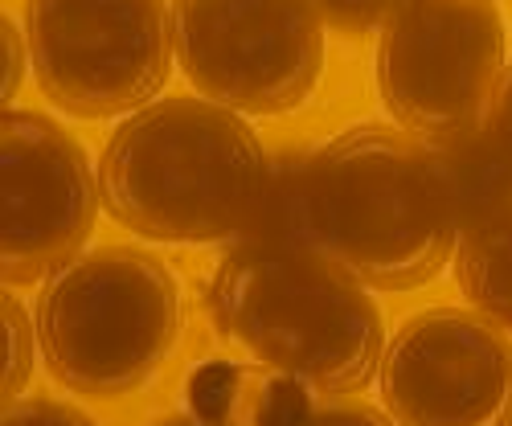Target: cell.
Returning <instances> with one entry per match:
<instances>
[{
  "label": "cell",
  "instance_id": "cell-1",
  "mask_svg": "<svg viewBox=\"0 0 512 426\" xmlns=\"http://www.w3.org/2000/svg\"><path fill=\"white\" fill-rule=\"evenodd\" d=\"M459 246L435 152L402 127H353L308 152L300 250L369 291L431 283Z\"/></svg>",
  "mask_w": 512,
  "mask_h": 426
},
{
  "label": "cell",
  "instance_id": "cell-2",
  "mask_svg": "<svg viewBox=\"0 0 512 426\" xmlns=\"http://www.w3.org/2000/svg\"><path fill=\"white\" fill-rule=\"evenodd\" d=\"M271 156L242 111L213 99H156L103 148L99 193L111 222L148 242H234L267 185Z\"/></svg>",
  "mask_w": 512,
  "mask_h": 426
},
{
  "label": "cell",
  "instance_id": "cell-3",
  "mask_svg": "<svg viewBox=\"0 0 512 426\" xmlns=\"http://www.w3.org/2000/svg\"><path fill=\"white\" fill-rule=\"evenodd\" d=\"M209 320L226 345L320 398L365 390L386 353L369 287L308 250H230L209 279Z\"/></svg>",
  "mask_w": 512,
  "mask_h": 426
},
{
  "label": "cell",
  "instance_id": "cell-4",
  "mask_svg": "<svg viewBox=\"0 0 512 426\" xmlns=\"http://www.w3.org/2000/svg\"><path fill=\"white\" fill-rule=\"evenodd\" d=\"M33 320L50 377L87 398L148 386L185 328L177 275L140 246L78 254L46 279Z\"/></svg>",
  "mask_w": 512,
  "mask_h": 426
},
{
  "label": "cell",
  "instance_id": "cell-5",
  "mask_svg": "<svg viewBox=\"0 0 512 426\" xmlns=\"http://www.w3.org/2000/svg\"><path fill=\"white\" fill-rule=\"evenodd\" d=\"M496 0H406L377 41V87L402 132L435 144L480 132L504 78Z\"/></svg>",
  "mask_w": 512,
  "mask_h": 426
},
{
  "label": "cell",
  "instance_id": "cell-6",
  "mask_svg": "<svg viewBox=\"0 0 512 426\" xmlns=\"http://www.w3.org/2000/svg\"><path fill=\"white\" fill-rule=\"evenodd\" d=\"M25 41L41 95L78 119L148 107L177 54L164 0H25Z\"/></svg>",
  "mask_w": 512,
  "mask_h": 426
},
{
  "label": "cell",
  "instance_id": "cell-7",
  "mask_svg": "<svg viewBox=\"0 0 512 426\" xmlns=\"http://www.w3.org/2000/svg\"><path fill=\"white\" fill-rule=\"evenodd\" d=\"M173 50L205 99L287 115L324 74V17L312 0H173Z\"/></svg>",
  "mask_w": 512,
  "mask_h": 426
},
{
  "label": "cell",
  "instance_id": "cell-8",
  "mask_svg": "<svg viewBox=\"0 0 512 426\" xmlns=\"http://www.w3.org/2000/svg\"><path fill=\"white\" fill-rule=\"evenodd\" d=\"M99 177L82 144L37 111L0 119V275L29 287L74 263L99 218Z\"/></svg>",
  "mask_w": 512,
  "mask_h": 426
},
{
  "label": "cell",
  "instance_id": "cell-9",
  "mask_svg": "<svg viewBox=\"0 0 512 426\" xmlns=\"http://www.w3.org/2000/svg\"><path fill=\"white\" fill-rule=\"evenodd\" d=\"M381 406L398 426H512L508 328L467 308H426L386 340Z\"/></svg>",
  "mask_w": 512,
  "mask_h": 426
},
{
  "label": "cell",
  "instance_id": "cell-10",
  "mask_svg": "<svg viewBox=\"0 0 512 426\" xmlns=\"http://www.w3.org/2000/svg\"><path fill=\"white\" fill-rule=\"evenodd\" d=\"M312 398L300 381L275 369L201 365L189 381V410L168 414L152 426H287Z\"/></svg>",
  "mask_w": 512,
  "mask_h": 426
},
{
  "label": "cell",
  "instance_id": "cell-11",
  "mask_svg": "<svg viewBox=\"0 0 512 426\" xmlns=\"http://www.w3.org/2000/svg\"><path fill=\"white\" fill-rule=\"evenodd\" d=\"M431 152H435V168H439V181L459 234H467L472 226L488 222L492 213H500L504 205H512V177L484 127L455 140H435Z\"/></svg>",
  "mask_w": 512,
  "mask_h": 426
},
{
  "label": "cell",
  "instance_id": "cell-12",
  "mask_svg": "<svg viewBox=\"0 0 512 426\" xmlns=\"http://www.w3.org/2000/svg\"><path fill=\"white\" fill-rule=\"evenodd\" d=\"M455 283L476 312L512 332V205L459 234Z\"/></svg>",
  "mask_w": 512,
  "mask_h": 426
},
{
  "label": "cell",
  "instance_id": "cell-13",
  "mask_svg": "<svg viewBox=\"0 0 512 426\" xmlns=\"http://www.w3.org/2000/svg\"><path fill=\"white\" fill-rule=\"evenodd\" d=\"M304 148H283L271 156L267 185L254 201L246 226L234 234L230 250H300V189H304Z\"/></svg>",
  "mask_w": 512,
  "mask_h": 426
},
{
  "label": "cell",
  "instance_id": "cell-14",
  "mask_svg": "<svg viewBox=\"0 0 512 426\" xmlns=\"http://www.w3.org/2000/svg\"><path fill=\"white\" fill-rule=\"evenodd\" d=\"M0 320H5V406H9L25 390L41 340H37V320H29V308L9 287L0 295Z\"/></svg>",
  "mask_w": 512,
  "mask_h": 426
},
{
  "label": "cell",
  "instance_id": "cell-15",
  "mask_svg": "<svg viewBox=\"0 0 512 426\" xmlns=\"http://www.w3.org/2000/svg\"><path fill=\"white\" fill-rule=\"evenodd\" d=\"M312 5L340 33H369V29H386V21L406 0H312Z\"/></svg>",
  "mask_w": 512,
  "mask_h": 426
},
{
  "label": "cell",
  "instance_id": "cell-16",
  "mask_svg": "<svg viewBox=\"0 0 512 426\" xmlns=\"http://www.w3.org/2000/svg\"><path fill=\"white\" fill-rule=\"evenodd\" d=\"M287 426H398L390 414H381L361 402H340V398H312Z\"/></svg>",
  "mask_w": 512,
  "mask_h": 426
},
{
  "label": "cell",
  "instance_id": "cell-17",
  "mask_svg": "<svg viewBox=\"0 0 512 426\" xmlns=\"http://www.w3.org/2000/svg\"><path fill=\"white\" fill-rule=\"evenodd\" d=\"M0 426H95V422L58 398H17L5 406Z\"/></svg>",
  "mask_w": 512,
  "mask_h": 426
},
{
  "label": "cell",
  "instance_id": "cell-18",
  "mask_svg": "<svg viewBox=\"0 0 512 426\" xmlns=\"http://www.w3.org/2000/svg\"><path fill=\"white\" fill-rule=\"evenodd\" d=\"M484 132H488L496 156L504 160L508 177H512V62H508V70H504V78H500V87H496V99H492V111H488Z\"/></svg>",
  "mask_w": 512,
  "mask_h": 426
},
{
  "label": "cell",
  "instance_id": "cell-19",
  "mask_svg": "<svg viewBox=\"0 0 512 426\" xmlns=\"http://www.w3.org/2000/svg\"><path fill=\"white\" fill-rule=\"evenodd\" d=\"M25 54H29V41L21 37V29L5 17L0 21V74H5V82H0V91H5V107L9 99L21 91V78H25Z\"/></svg>",
  "mask_w": 512,
  "mask_h": 426
}]
</instances>
